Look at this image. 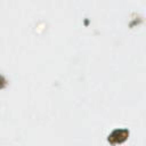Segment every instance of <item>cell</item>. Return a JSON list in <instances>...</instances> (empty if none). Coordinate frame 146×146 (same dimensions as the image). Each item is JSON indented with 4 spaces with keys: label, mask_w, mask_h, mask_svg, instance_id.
<instances>
[{
    "label": "cell",
    "mask_w": 146,
    "mask_h": 146,
    "mask_svg": "<svg viewBox=\"0 0 146 146\" xmlns=\"http://www.w3.org/2000/svg\"><path fill=\"white\" fill-rule=\"evenodd\" d=\"M128 137H129V131L127 129H116L108 135L107 140L110 144L115 145V144H122L128 139Z\"/></svg>",
    "instance_id": "6da1fadb"
}]
</instances>
